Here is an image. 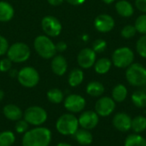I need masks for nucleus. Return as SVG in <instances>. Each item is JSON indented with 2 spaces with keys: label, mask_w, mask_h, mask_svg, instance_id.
Returning a JSON list of instances; mask_svg holds the SVG:
<instances>
[{
  "label": "nucleus",
  "mask_w": 146,
  "mask_h": 146,
  "mask_svg": "<svg viewBox=\"0 0 146 146\" xmlns=\"http://www.w3.org/2000/svg\"><path fill=\"white\" fill-rule=\"evenodd\" d=\"M52 139L50 129L37 127L27 130L22 137V146H49Z\"/></svg>",
  "instance_id": "f257e3e1"
},
{
  "label": "nucleus",
  "mask_w": 146,
  "mask_h": 146,
  "mask_svg": "<svg viewBox=\"0 0 146 146\" xmlns=\"http://www.w3.org/2000/svg\"><path fill=\"white\" fill-rule=\"evenodd\" d=\"M78 118L72 113L62 115L56 121V128L57 132L64 136L74 135L79 129Z\"/></svg>",
  "instance_id": "f03ea898"
},
{
  "label": "nucleus",
  "mask_w": 146,
  "mask_h": 146,
  "mask_svg": "<svg viewBox=\"0 0 146 146\" xmlns=\"http://www.w3.org/2000/svg\"><path fill=\"white\" fill-rule=\"evenodd\" d=\"M126 79L133 86L140 87L145 86L146 68L139 63H132L127 68Z\"/></svg>",
  "instance_id": "7ed1b4c3"
},
{
  "label": "nucleus",
  "mask_w": 146,
  "mask_h": 146,
  "mask_svg": "<svg viewBox=\"0 0 146 146\" xmlns=\"http://www.w3.org/2000/svg\"><path fill=\"white\" fill-rule=\"evenodd\" d=\"M34 49L36 52L44 59H50L55 56L56 53V44L45 35H39L34 39Z\"/></svg>",
  "instance_id": "20e7f679"
},
{
  "label": "nucleus",
  "mask_w": 146,
  "mask_h": 146,
  "mask_svg": "<svg viewBox=\"0 0 146 146\" xmlns=\"http://www.w3.org/2000/svg\"><path fill=\"white\" fill-rule=\"evenodd\" d=\"M134 54L129 47L116 49L112 54V63L119 68H127L133 63Z\"/></svg>",
  "instance_id": "39448f33"
},
{
  "label": "nucleus",
  "mask_w": 146,
  "mask_h": 146,
  "mask_svg": "<svg viewBox=\"0 0 146 146\" xmlns=\"http://www.w3.org/2000/svg\"><path fill=\"white\" fill-rule=\"evenodd\" d=\"M48 115L44 109L39 106H31L23 113L24 120L29 124L35 127L43 125L47 120Z\"/></svg>",
  "instance_id": "423d86ee"
},
{
  "label": "nucleus",
  "mask_w": 146,
  "mask_h": 146,
  "mask_svg": "<svg viewBox=\"0 0 146 146\" xmlns=\"http://www.w3.org/2000/svg\"><path fill=\"white\" fill-rule=\"evenodd\" d=\"M7 55L12 62L20 63L28 60L31 55V50L28 45L25 43L17 42L9 46Z\"/></svg>",
  "instance_id": "0eeeda50"
},
{
  "label": "nucleus",
  "mask_w": 146,
  "mask_h": 146,
  "mask_svg": "<svg viewBox=\"0 0 146 146\" xmlns=\"http://www.w3.org/2000/svg\"><path fill=\"white\" fill-rule=\"evenodd\" d=\"M17 80L22 86L33 88L39 82V74L33 67H25L18 71Z\"/></svg>",
  "instance_id": "6e6552de"
},
{
  "label": "nucleus",
  "mask_w": 146,
  "mask_h": 146,
  "mask_svg": "<svg viewBox=\"0 0 146 146\" xmlns=\"http://www.w3.org/2000/svg\"><path fill=\"white\" fill-rule=\"evenodd\" d=\"M41 27L44 33L50 37L58 36L62 29V26L60 21L51 15H47L43 18L41 21Z\"/></svg>",
  "instance_id": "1a4fd4ad"
},
{
  "label": "nucleus",
  "mask_w": 146,
  "mask_h": 146,
  "mask_svg": "<svg viewBox=\"0 0 146 146\" xmlns=\"http://www.w3.org/2000/svg\"><path fill=\"white\" fill-rule=\"evenodd\" d=\"M86 104V99L78 94H70L64 99L65 109L72 114L81 112L85 109Z\"/></svg>",
  "instance_id": "9d476101"
},
{
  "label": "nucleus",
  "mask_w": 146,
  "mask_h": 146,
  "mask_svg": "<svg viewBox=\"0 0 146 146\" xmlns=\"http://www.w3.org/2000/svg\"><path fill=\"white\" fill-rule=\"evenodd\" d=\"M115 110V102L110 97H102L95 104V112L102 117L110 115Z\"/></svg>",
  "instance_id": "9b49d317"
},
{
  "label": "nucleus",
  "mask_w": 146,
  "mask_h": 146,
  "mask_svg": "<svg viewBox=\"0 0 146 146\" xmlns=\"http://www.w3.org/2000/svg\"><path fill=\"white\" fill-rule=\"evenodd\" d=\"M78 121L80 127L86 130H92L98 126L99 115L93 110H86L80 114Z\"/></svg>",
  "instance_id": "f8f14e48"
},
{
  "label": "nucleus",
  "mask_w": 146,
  "mask_h": 146,
  "mask_svg": "<svg viewBox=\"0 0 146 146\" xmlns=\"http://www.w3.org/2000/svg\"><path fill=\"white\" fill-rule=\"evenodd\" d=\"M77 62L80 68L88 69L94 66L96 62V53L91 48L82 49L77 56Z\"/></svg>",
  "instance_id": "ddd939ff"
},
{
  "label": "nucleus",
  "mask_w": 146,
  "mask_h": 146,
  "mask_svg": "<svg viewBox=\"0 0 146 146\" xmlns=\"http://www.w3.org/2000/svg\"><path fill=\"white\" fill-rule=\"evenodd\" d=\"M132 119L129 115L125 112L116 113L112 120V124L115 129L120 132L126 133L131 130L132 126Z\"/></svg>",
  "instance_id": "4468645a"
},
{
  "label": "nucleus",
  "mask_w": 146,
  "mask_h": 146,
  "mask_svg": "<svg viewBox=\"0 0 146 146\" xmlns=\"http://www.w3.org/2000/svg\"><path fill=\"white\" fill-rule=\"evenodd\" d=\"M94 27L100 33H109L115 27V20L110 15L101 14L96 17Z\"/></svg>",
  "instance_id": "2eb2a0df"
},
{
  "label": "nucleus",
  "mask_w": 146,
  "mask_h": 146,
  "mask_svg": "<svg viewBox=\"0 0 146 146\" xmlns=\"http://www.w3.org/2000/svg\"><path fill=\"white\" fill-rule=\"evenodd\" d=\"M52 58H53L51 61L52 72L58 76L63 75L67 72V69H68L67 60L65 59L64 56H62L61 55L55 56Z\"/></svg>",
  "instance_id": "dca6fc26"
},
{
  "label": "nucleus",
  "mask_w": 146,
  "mask_h": 146,
  "mask_svg": "<svg viewBox=\"0 0 146 146\" xmlns=\"http://www.w3.org/2000/svg\"><path fill=\"white\" fill-rule=\"evenodd\" d=\"M3 113L8 120L12 121H17L23 116V112L21 108L12 104L5 105L3 109Z\"/></svg>",
  "instance_id": "f3484780"
},
{
  "label": "nucleus",
  "mask_w": 146,
  "mask_h": 146,
  "mask_svg": "<svg viewBox=\"0 0 146 146\" xmlns=\"http://www.w3.org/2000/svg\"><path fill=\"white\" fill-rule=\"evenodd\" d=\"M115 10L122 17H130L133 15V6L127 0H120L115 3Z\"/></svg>",
  "instance_id": "a211bd4d"
},
{
  "label": "nucleus",
  "mask_w": 146,
  "mask_h": 146,
  "mask_svg": "<svg viewBox=\"0 0 146 146\" xmlns=\"http://www.w3.org/2000/svg\"><path fill=\"white\" fill-rule=\"evenodd\" d=\"M76 141L80 145L86 146L91 145L93 140V136L90 130H86L84 128L78 129L76 133L74 134Z\"/></svg>",
  "instance_id": "6ab92c4d"
},
{
  "label": "nucleus",
  "mask_w": 146,
  "mask_h": 146,
  "mask_svg": "<svg viewBox=\"0 0 146 146\" xmlns=\"http://www.w3.org/2000/svg\"><path fill=\"white\" fill-rule=\"evenodd\" d=\"M15 14L13 6L7 2H0V21L7 22L9 21Z\"/></svg>",
  "instance_id": "aec40b11"
},
{
  "label": "nucleus",
  "mask_w": 146,
  "mask_h": 146,
  "mask_svg": "<svg viewBox=\"0 0 146 146\" xmlns=\"http://www.w3.org/2000/svg\"><path fill=\"white\" fill-rule=\"evenodd\" d=\"M86 93L91 97L98 98L104 92V86L99 81H91L86 86Z\"/></svg>",
  "instance_id": "412c9836"
},
{
  "label": "nucleus",
  "mask_w": 146,
  "mask_h": 146,
  "mask_svg": "<svg viewBox=\"0 0 146 146\" xmlns=\"http://www.w3.org/2000/svg\"><path fill=\"white\" fill-rule=\"evenodd\" d=\"M111 95L113 100L115 103H122L127 97V89L124 85L118 84L113 88Z\"/></svg>",
  "instance_id": "4be33fe9"
},
{
  "label": "nucleus",
  "mask_w": 146,
  "mask_h": 146,
  "mask_svg": "<svg viewBox=\"0 0 146 146\" xmlns=\"http://www.w3.org/2000/svg\"><path fill=\"white\" fill-rule=\"evenodd\" d=\"M112 66V61L109 58L103 57L96 61L94 64V69L98 74H107Z\"/></svg>",
  "instance_id": "5701e85b"
},
{
  "label": "nucleus",
  "mask_w": 146,
  "mask_h": 146,
  "mask_svg": "<svg viewBox=\"0 0 146 146\" xmlns=\"http://www.w3.org/2000/svg\"><path fill=\"white\" fill-rule=\"evenodd\" d=\"M84 80V73L80 68H74L68 75V84L72 87L80 86Z\"/></svg>",
  "instance_id": "b1692460"
},
{
  "label": "nucleus",
  "mask_w": 146,
  "mask_h": 146,
  "mask_svg": "<svg viewBox=\"0 0 146 146\" xmlns=\"http://www.w3.org/2000/svg\"><path fill=\"white\" fill-rule=\"evenodd\" d=\"M124 146H146V139L139 133H133L127 136Z\"/></svg>",
  "instance_id": "393cba45"
},
{
  "label": "nucleus",
  "mask_w": 146,
  "mask_h": 146,
  "mask_svg": "<svg viewBox=\"0 0 146 146\" xmlns=\"http://www.w3.org/2000/svg\"><path fill=\"white\" fill-rule=\"evenodd\" d=\"M131 129L135 133H141L146 130V117L143 115H138L132 119Z\"/></svg>",
  "instance_id": "a878e982"
},
{
  "label": "nucleus",
  "mask_w": 146,
  "mask_h": 146,
  "mask_svg": "<svg viewBox=\"0 0 146 146\" xmlns=\"http://www.w3.org/2000/svg\"><path fill=\"white\" fill-rule=\"evenodd\" d=\"M131 99L133 104L139 109H143L146 107V92L144 91H136L134 92L132 96Z\"/></svg>",
  "instance_id": "bb28decb"
},
{
  "label": "nucleus",
  "mask_w": 146,
  "mask_h": 146,
  "mask_svg": "<svg viewBox=\"0 0 146 146\" xmlns=\"http://www.w3.org/2000/svg\"><path fill=\"white\" fill-rule=\"evenodd\" d=\"M47 98L50 103L58 104L64 100L63 92L58 88H52V89L48 91Z\"/></svg>",
  "instance_id": "cd10ccee"
},
{
  "label": "nucleus",
  "mask_w": 146,
  "mask_h": 146,
  "mask_svg": "<svg viewBox=\"0 0 146 146\" xmlns=\"http://www.w3.org/2000/svg\"><path fill=\"white\" fill-rule=\"evenodd\" d=\"M15 141V136L11 131L0 133V146H12Z\"/></svg>",
  "instance_id": "c85d7f7f"
},
{
  "label": "nucleus",
  "mask_w": 146,
  "mask_h": 146,
  "mask_svg": "<svg viewBox=\"0 0 146 146\" xmlns=\"http://www.w3.org/2000/svg\"><path fill=\"white\" fill-rule=\"evenodd\" d=\"M134 27L138 33L145 35L146 34V14L140 15L135 21Z\"/></svg>",
  "instance_id": "c756f323"
},
{
  "label": "nucleus",
  "mask_w": 146,
  "mask_h": 146,
  "mask_svg": "<svg viewBox=\"0 0 146 146\" xmlns=\"http://www.w3.org/2000/svg\"><path fill=\"white\" fill-rule=\"evenodd\" d=\"M136 50L140 56L146 58V34L138 39L136 43Z\"/></svg>",
  "instance_id": "7c9ffc66"
},
{
  "label": "nucleus",
  "mask_w": 146,
  "mask_h": 146,
  "mask_svg": "<svg viewBox=\"0 0 146 146\" xmlns=\"http://www.w3.org/2000/svg\"><path fill=\"white\" fill-rule=\"evenodd\" d=\"M136 33H137V30L134 26L127 25L121 29V34L124 38H131L135 36Z\"/></svg>",
  "instance_id": "2f4dec72"
},
{
  "label": "nucleus",
  "mask_w": 146,
  "mask_h": 146,
  "mask_svg": "<svg viewBox=\"0 0 146 146\" xmlns=\"http://www.w3.org/2000/svg\"><path fill=\"white\" fill-rule=\"evenodd\" d=\"M107 47V43L105 40L102 38L96 39L92 44V50L95 51V53H102L105 50Z\"/></svg>",
  "instance_id": "473e14b6"
},
{
  "label": "nucleus",
  "mask_w": 146,
  "mask_h": 146,
  "mask_svg": "<svg viewBox=\"0 0 146 146\" xmlns=\"http://www.w3.org/2000/svg\"><path fill=\"white\" fill-rule=\"evenodd\" d=\"M28 127H29V124L23 119H21L19 121H16L15 123V132L17 133H21V134H24L27 130H28Z\"/></svg>",
  "instance_id": "72a5a7b5"
},
{
  "label": "nucleus",
  "mask_w": 146,
  "mask_h": 146,
  "mask_svg": "<svg viewBox=\"0 0 146 146\" xmlns=\"http://www.w3.org/2000/svg\"><path fill=\"white\" fill-rule=\"evenodd\" d=\"M12 67V61L9 58H3L0 61V71L3 73L9 72Z\"/></svg>",
  "instance_id": "f704fd0d"
},
{
  "label": "nucleus",
  "mask_w": 146,
  "mask_h": 146,
  "mask_svg": "<svg viewBox=\"0 0 146 146\" xmlns=\"http://www.w3.org/2000/svg\"><path fill=\"white\" fill-rule=\"evenodd\" d=\"M9 46L8 40L3 37L0 35V56H3L8 52Z\"/></svg>",
  "instance_id": "c9c22d12"
},
{
  "label": "nucleus",
  "mask_w": 146,
  "mask_h": 146,
  "mask_svg": "<svg viewBox=\"0 0 146 146\" xmlns=\"http://www.w3.org/2000/svg\"><path fill=\"white\" fill-rule=\"evenodd\" d=\"M135 6L139 10L146 14V0H135Z\"/></svg>",
  "instance_id": "e433bc0d"
},
{
  "label": "nucleus",
  "mask_w": 146,
  "mask_h": 146,
  "mask_svg": "<svg viewBox=\"0 0 146 146\" xmlns=\"http://www.w3.org/2000/svg\"><path fill=\"white\" fill-rule=\"evenodd\" d=\"M67 48H68V45L64 41H60L56 44V51H59V52H62L66 50Z\"/></svg>",
  "instance_id": "4c0bfd02"
},
{
  "label": "nucleus",
  "mask_w": 146,
  "mask_h": 146,
  "mask_svg": "<svg viewBox=\"0 0 146 146\" xmlns=\"http://www.w3.org/2000/svg\"><path fill=\"white\" fill-rule=\"evenodd\" d=\"M68 3H70L71 5H74V6H78L80 5L82 3H84V2L86 0H66Z\"/></svg>",
  "instance_id": "58836bf2"
},
{
  "label": "nucleus",
  "mask_w": 146,
  "mask_h": 146,
  "mask_svg": "<svg viewBox=\"0 0 146 146\" xmlns=\"http://www.w3.org/2000/svg\"><path fill=\"white\" fill-rule=\"evenodd\" d=\"M47 1L52 6H58L63 2V0H47Z\"/></svg>",
  "instance_id": "ea45409f"
},
{
  "label": "nucleus",
  "mask_w": 146,
  "mask_h": 146,
  "mask_svg": "<svg viewBox=\"0 0 146 146\" xmlns=\"http://www.w3.org/2000/svg\"><path fill=\"white\" fill-rule=\"evenodd\" d=\"M9 74H10L11 77H15V76L17 77L18 72H17L16 70H12V69H10V70H9Z\"/></svg>",
  "instance_id": "a19ab883"
},
{
  "label": "nucleus",
  "mask_w": 146,
  "mask_h": 146,
  "mask_svg": "<svg viewBox=\"0 0 146 146\" xmlns=\"http://www.w3.org/2000/svg\"><path fill=\"white\" fill-rule=\"evenodd\" d=\"M3 98H4V92L2 90H0V102L3 99Z\"/></svg>",
  "instance_id": "79ce46f5"
},
{
  "label": "nucleus",
  "mask_w": 146,
  "mask_h": 146,
  "mask_svg": "<svg viewBox=\"0 0 146 146\" xmlns=\"http://www.w3.org/2000/svg\"><path fill=\"white\" fill-rule=\"evenodd\" d=\"M115 0H103V2L104 3H107V4H110V3H112L113 2H115Z\"/></svg>",
  "instance_id": "37998d69"
},
{
  "label": "nucleus",
  "mask_w": 146,
  "mask_h": 146,
  "mask_svg": "<svg viewBox=\"0 0 146 146\" xmlns=\"http://www.w3.org/2000/svg\"><path fill=\"white\" fill-rule=\"evenodd\" d=\"M56 146H72L69 144H67V143H59L58 145H56Z\"/></svg>",
  "instance_id": "c03bdc74"
}]
</instances>
